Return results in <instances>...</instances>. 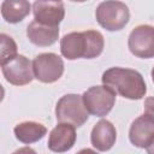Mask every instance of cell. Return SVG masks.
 <instances>
[{"label": "cell", "instance_id": "obj_1", "mask_svg": "<svg viewBox=\"0 0 154 154\" xmlns=\"http://www.w3.org/2000/svg\"><path fill=\"white\" fill-rule=\"evenodd\" d=\"M105 47V40L97 30L72 31L63 36L60 40V51L64 58L75 59H94L99 57Z\"/></svg>", "mask_w": 154, "mask_h": 154}, {"label": "cell", "instance_id": "obj_2", "mask_svg": "<svg viewBox=\"0 0 154 154\" xmlns=\"http://www.w3.org/2000/svg\"><path fill=\"white\" fill-rule=\"evenodd\" d=\"M101 81L116 95L130 100H140L147 93V84L142 75L132 69L111 67L102 73Z\"/></svg>", "mask_w": 154, "mask_h": 154}, {"label": "cell", "instance_id": "obj_3", "mask_svg": "<svg viewBox=\"0 0 154 154\" xmlns=\"http://www.w3.org/2000/svg\"><path fill=\"white\" fill-rule=\"evenodd\" d=\"M55 117L59 123L70 124L75 128L82 126L89 117L87 112L82 95L66 94L61 96L55 106Z\"/></svg>", "mask_w": 154, "mask_h": 154}, {"label": "cell", "instance_id": "obj_4", "mask_svg": "<svg viewBox=\"0 0 154 154\" xmlns=\"http://www.w3.org/2000/svg\"><path fill=\"white\" fill-rule=\"evenodd\" d=\"M97 23L108 31L122 30L129 22V7L122 1H102L95 11Z\"/></svg>", "mask_w": 154, "mask_h": 154}, {"label": "cell", "instance_id": "obj_5", "mask_svg": "<svg viewBox=\"0 0 154 154\" xmlns=\"http://www.w3.org/2000/svg\"><path fill=\"white\" fill-rule=\"evenodd\" d=\"M82 100L88 113L95 117H103L113 108L116 94L106 85H94L83 93Z\"/></svg>", "mask_w": 154, "mask_h": 154}, {"label": "cell", "instance_id": "obj_6", "mask_svg": "<svg viewBox=\"0 0 154 154\" xmlns=\"http://www.w3.org/2000/svg\"><path fill=\"white\" fill-rule=\"evenodd\" d=\"M34 78L42 83H54L64 73V61L55 53H41L31 63Z\"/></svg>", "mask_w": 154, "mask_h": 154}, {"label": "cell", "instance_id": "obj_7", "mask_svg": "<svg viewBox=\"0 0 154 154\" xmlns=\"http://www.w3.org/2000/svg\"><path fill=\"white\" fill-rule=\"evenodd\" d=\"M128 47L130 52L143 59L153 58L154 55V28L148 24L137 25L129 35Z\"/></svg>", "mask_w": 154, "mask_h": 154}, {"label": "cell", "instance_id": "obj_8", "mask_svg": "<svg viewBox=\"0 0 154 154\" xmlns=\"http://www.w3.org/2000/svg\"><path fill=\"white\" fill-rule=\"evenodd\" d=\"M129 138L135 147H152L154 142V118L152 111L140 116L131 123L129 130Z\"/></svg>", "mask_w": 154, "mask_h": 154}, {"label": "cell", "instance_id": "obj_9", "mask_svg": "<svg viewBox=\"0 0 154 154\" xmlns=\"http://www.w3.org/2000/svg\"><path fill=\"white\" fill-rule=\"evenodd\" d=\"M2 75L5 79L13 85H26L34 79L31 61L26 57L17 54L11 61L2 66Z\"/></svg>", "mask_w": 154, "mask_h": 154}, {"label": "cell", "instance_id": "obj_10", "mask_svg": "<svg viewBox=\"0 0 154 154\" xmlns=\"http://www.w3.org/2000/svg\"><path fill=\"white\" fill-rule=\"evenodd\" d=\"M31 7L34 20L48 26H59V23L65 16V8L61 1H35Z\"/></svg>", "mask_w": 154, "mask_h": 154}, {"label": "cell", "instance_id": "obj_11", "mask_svg": "<svg viewBox=\"0 0 154 154\" xmlns=\"http://www.w3.org/2000/svg\"><path fill=\"white\" fill-rule=\"evenodd\" d=\"M76 130L75 126L70 124L59 123L49 134L48 148L54 153H64L70 150L76 142Z\"/></svg>", "mask_w": 154, "mask_h": 154}, {"label": "cell", "instance_id": "obj_12", "mask_svg": "<svg viewBox=\"0 0 154 154\" xmlns=\"http://www.w3.org/2000/svg\"><path fill=\"white\" fill-rule=\"evenodd\" d=\"M116 140L117 130L109 120L101 119L94 125L90 134V142L94 148L100 152H107L114 146Z\"/></svg>", "mask_w": 154, "mask_h": 154}, {"label": "cell", "instance_id": "obj_13", "mask_svg": "<svg viewBox=\"0 0 154 154\" xmlns=\"http://www.w3.org/2000/svg\"><path fill=\"white\" fill-rule=\"evenodd\" d=\"M26 36L35 46L48 47L57 42L59 37V26H48L32 20L26 28Z\"/></svg>", "mask_w": 154, "mask_h": 154}, {"label": "cell", "instance_id": "obj_14", "mask_svg": "<svg viewBox=\"0 0 154 154\" xmlns=\"http://www.w3.org/2000/svg\"><path fill=\"white\" fill-rule=\"evenodd\" d=\"M13 131L16 138L25 144L37 142L47 134L46 126L37 122H22L14 126Z\"/></svg>", "mask_w": 154, "mask_h": 154}, {"label": "cell", "instance_id": "obj_15", "mask_svg": "<svg viewBox=\"0 0 154 154\" xmlns=\"http://www.w3.org/2000/svg\"><path fill=\"white\" fill-rule=\"evenodd\" d=\"M31 10V5L26 0H6L1 4V16L11 24L22 22Z\"/></svg>", "mask_w": 154, "mask_h": 154}, {"label": "cell", "instance_id": "obj_16", "mask_svg": "<svg viewBox=\"0 0 154 154\" xmlns=\"http://www.w3.org/2000/svg\"><path fill=\"white\" fill-rule=\"evenodd\" d=\"M17 43L7 34L0 32V66L6 65L17 55Z\"/></svg>", "mask_w": 154, "mask_h": 154}, {"label": "cell", "instance_id": "obj_17", "mask_svg": "<svg viewBox=\"0 0 154 154\" xmlns=\"http://www.w3.org/2000/svg\"><path fill=\"white\" fill-rule=\"evenodd\" d=\"M12 154H37V153L32 148H30V147H22L19 149L14 150Z\"/></svg>", "mask_w": 154, "mask_h": 154}, {"label": "cell", "instance_id": "obj_18", "mask_svg": "<svg viewBox=\"0 0 154 154\" xmlns=\"http://www.w3.org/2000/svg\"><path fill=\"white\" fill-rule=\"evenodd\" d=\"M76 154H97L95 150H93V149H90V148H83V149H81L79 152H77Z\"/></svg>", "mask_w": 154, "mask_h": 154}, {"label": "cell", "instance_id": "obj_19", "mask_svg": "<svg viewBox=\"0 0 154 154\" xmlns=\"http://www.w3.org/2000/svg\"><path fill=\"white\" fill-rule=\"evenodd\" d=\"M4 96H5V89H4V87L0 84V102L4 100Z\"/></svg>", "mask_w": 154, "mask_h": 154}]
</instances>
